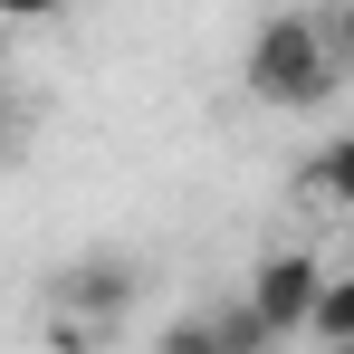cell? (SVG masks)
<instances>
[{
	"label": "cell",
	"instance_id": "cell-1",
	"mask_svg": "<svg viewBox=\"0 0 354 354\" xmlns=\"http://www.w3.org/2000/svg\"><path fill=\"white\" fill-rule=\"evenodd\" d=\"M345 39H335V19H306V10H278L259 39H249V58H239V77H249V96L259 106H278V115H306V106H326L335 86H345Z\"/></svg>",
	"mask_w": 354,
	"mask_h": 354
},
{
	"label": "cell",
	"instance_id": "cell-2",
	"mask_svg": "<svg viewBox=\"0 0 354 354\" xmlns=\"http://www.w3.org/2000/svg\"><path fill=\"white\" fill-rule=\"evenodd\" d=\"M326 259L316 249H268L259 268H249V306L278 326V345H306V316H316V297H326Z\"/></svg>",
	"mask_w": 354,
	"mask_h": 354
},
{
	"label": "cell",
	"instance_id": "cell-3",
	"mask_svg": "<svg viewBox=\"0 0 354 354\" xmlns=\"http://www.w3.org/2000/svg\"><path fill=\"white\" fill-rule=\"evenodd\" d=\"M67 306H77V326H86V335H96V326H115L124 306H134V268L106 259V249H96V259H77V268H67Z\"/></svg>",
	"mask_w": 354,
	"mask_h": 354
},
{
	"label": "cell",
	"instance_id": "cell-4",
	"mask_svg": "<svg viewBox=\"0 0 354 354\" xmlns=\"http://www.w3.org/2000/svg\"><path fill=\"white\" fill-rule=\"evenodd\" d=\"M306 192H316V201H335V211H354V134H335V144H316V153H306Z\"/></svg>",
	"mask_w": 354,
	"mask_h": 354
},
{
	"label": "cell",
	"instance_id": "cell-5",
	"mask_svg": "<svg viewBox=\"0 0 354 354\" xmlns=\"http://www.w3.org/2000/svg\"><path fill=\"white\" fill-rule=\"evenodd\" d=\"M306 345H354V268H335V278H326L316 316H306Z\"/></svg>",
	"mask_w": 354,
	"mask_h": 354
},
{
	"label": "cell",
	"instance_id": "cell-6",
	"mask_svg": "<svg viewBox=\"0 0 354 354\" xmlns=\"http://www.w3.org/2000/svg\"><path fill=\"white\" fill-rule=\"evenodd\" d=\"M10 19H48V10H67V0H0Z\"/></svg>",
	"mask_w": 354,
	"mask_h": 354
},
{
	"label": "cell",
	"instance_id": "cell-7",
	"mask_svg": "<svg viewBox=\"0 0 354 354\" xmlns=\"http://www.w3.org/2000/svg\"><path fill=\"white\" fill-rule=\"evenodd\" d=\"M326 19H335V39H345V58H354V0H335Z\"/></svg>",
	"mask_w": 354,
	"mask_h": 354
},
{
	"label": "cell",
	"instance_id": "cell-8",
	"mask_svg": "<svg viewBox=\"0 0 354 354\" xmlns=\"http://www.w3.org/2000/svg\"><path fill=\"white\" fill-rule=\"evenodd\" d=\"M345 268H354V249H345Z\"/></svg>",
	"mask_w": 354,
	"mask_h": 354
}]
</instances>
